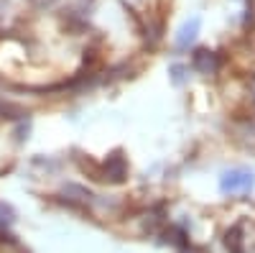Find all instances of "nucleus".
<instances>
[{"mask_svg":"<svg viewBox=\"0 0 255 253\" xmlns=\"http://www.w3.org/2000/svg\"><path fill=\"white\" fill-rule=\"evenodd\" d=\"M255 184L253 172H245V169H232L220 179V189L225 195H235V192H250Z\"/></svg>","mask_w":255,"mask_h":253,"instance_id":"f257e3e1","label":"nucleus"},{"mask_svg":"<svg viewBox=\"0 0 255 253\" xmlns=\"http://www.w3.org/2000/svg\"><path fill=\"white\" fill-rule=\"evenodd\" d=\"M125 174H128V164H125V159H123L120 154H113V156H108V161H105V172H102L100 179H108V182L118 184V182L125 179Z\"/></svg>","mask_w":255,"mask_h":253,"instance_id":"f03ea898","label":"nucleus"},{"mask_svg":"<svg viewBox=\"0 0 255 253\" xmlns=\"http://www.w3.org/2000/svg\"><path fill=\"white\" fill-rule=\"evenodd\" d=\"M199 26H202V20H199V18H191V20H186V23L181 26V31H179V36H176V46H179V49H186V46L191 44V41L197 38Z\"/></svg>","mask_w":255,"mask_h":253,"instance_id":"7ed1b4c3","label":"nucleus"},{"mask_svg":"<svg viewBox=\"0 0 255 253\" xmlns=\"http://www.w3.org/2000/svg\"><path fill=\"white\" fill-rule=\"evenodd\" d=\"M194 67H197L202 74H209V72H215V69L220 67V61H217V56L212 54V51L202 49V51L194 54Z\"/></svg>","mask_w":255,"mask_h":253,"instance_id":"20e7f679","label":"nucleus"},{"mask_svg":"<svg viewBox=\"0 0 255 253\" xmlns=\"http://www.w3.org/2000/svg\"><path fill=\"white\" fill-rule=\"evenodd\" d=\"M15 223V210L5 202H0V228H10Z\"/></svg>","mask_w":255,"mask_h":253,"instance_id":"39448f33","label":"nucleus"},{"mask_svg":"<svg viewBox=\"0 0 255 253\" xmlns=\"http://www.w3.org/2000/svg\"><path fill=\"white\" fill-rule=\"evenodd\" d=\"M227 248L232 253H243V238H240V228H232L227 233Z\"/></svg>","mask_w":255,"mask_h":253,"instance_id":"423d86ee","label":"nucleus"},{"mask_svg":"<svg viewBox=\"0 0 255 253\" xmlns=\"http://www.w3.org/2000/svg\"><path fill=\"white\" fill-rule=\"evenodd\" d=\"M18 115H23V110H20L18 105H10L5 100H0V118H18Z\"/></svg>","mask_w":255,"mask_h":253,"instance_id":"0eeeda50","label":"nucleus"},{"mask_svg":"<svg viewBox=\"0 0 255 253\" xmlns=\"http://www.w3.org/2000/svg\"><path fill=\"white\" fill-rule=\"evenodd\" d=\"M33 5H38V8H49V5H54L56 0H31Z\"/></svg>","mask_w":255,"mask_h":253,"instance_id":"6e6552de","label":"nucleus"},{"mask_svg":"<svg viewBox=\"0 0 255 253\" xmlns=\"http://www.w3.org/2000/svg\"><path fill=\"white\" fill-rule=\"evenodd\" d=\"M181 253H207L204 248H194V246H189V248H184Z\"/></svg>","mask_w":255,"mask_h":253,"instance_id":"1a4fd4ad","label":"nucleus"}]
</instances>
